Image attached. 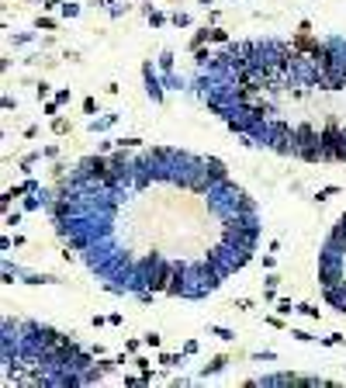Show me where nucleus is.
Returning <instances> with one entry per match:
<instances>
[{"instance_id": "1", "label": "nucleus", "mask_w": 346, "mask_h": 388, "mask_svg": "<svg viewBox=\"0 0 346 388\" xmlns=\"http://www.w3.org/2000/svg\"><path fill=\"white\" fill-rule=\"evenodd\" d=\"M319 142H322V159H346V129H340L336 118H329L319 132Z\"/></svg>"}, {"instance_id": "2", "label": "nucleus", "mask_w": 346, "mask_h": 388, "mask_svg": "<svg viewBox=\"0 0 346 388\" xmlns=\"http://www.w3.org/2000/svg\"><path fill=\"white\" fill-rule=\"evenodd\" d=\"M319 281H322V288H333V284L340 281V267H336V260H333V257H326V260H322Z\"/></svg>"}, {"instance_id": "3", "label": "nucleus", "mask_w": 346, "mask_h": 388, "mask_svg": "<svg viewBox=\"0 0 346 388\" xmlns=\"http://www.w3.org/2000/svg\"><path fill=\"white\" fill-rule=\"evenodd\" d=\"M333 243H346V215L340 219V226L333 229Z\"/></svg>"}, {"instance_id": "4", "label": "nucleus", "mask_w": 346, "mask_h": 388, "mask_svg": "<svg viewBox=\"0 0 346 388\" xmlns=\"http://www.w3.org/2000/svg\"><path fill=\"white\" fill-rule=\"evenodd\" d=\"M222 368H225V357H215V361L208 364V371H222Z\"/></svg>"}, {"instance_id": "5", "label": "nucleus", "mask_w": 346, "mask_h": 388, "mask_svg": "<svg viewBox=\"0 0 346 388\" xmlns=\"http://www.w3.org/2000/svg\"><path fill=\"white\" fill-rule=\"evenodd\" d=\"M52 129H56V132H69V125L63 122V118H56V122H52Z\"/></svg>"}]
</instances>
